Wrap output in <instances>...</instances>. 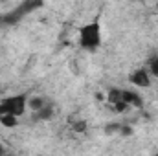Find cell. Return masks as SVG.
Returning a JSON list of instances; mask_svg holds the SVG:
<instances>
[{
    "label": "cell",
    "mask_w": 158,
    "mask_h": 156,
    "mask_svg": "<svg viewBox=\"0 0 158 156\" xmlns=\"http://www.w3.org/2000/svg\"><path fill=\"white\" fill-rule=\"evenodd\" d=\"M28 110V96L26 94H15L0 99V125L13 129L17 127L19 119Z\"/></svg>",
    "instance_id": "6da1fadb"
},
{
    "label": "cell",
    "mask_w": 158,
    "mask_h": 156,
    "mask_svg": "<svg viewBox=\"0 0 158 156\" xmlns=\"http://www.w3.org/2000/svg\"><path fill=\"white\" fill-rule=\"evenodd\" d=\"M103 44V33H101V22L99 18H92L77 28V46L83 51L96 53Z\"/></svg>",
    "instance_id": "7a4b0ae2"
},
{
    "label": "cell",
    "mask_w": 158,
    "mask_h": 156,
    "mask_svg": "<svg viewBox=\"0 0 158 156\" xmlns=\"http://www.w3.org/2000/svg\"><path fill=\"white\" fill-rule=\"evenodd\" d=\"M107 101L114 112H125L129 109H142L143 105L140 94L132 90H123V88H110Z\"/></svg>",
    "instance_id": "3957f363"
},
{
    "label": "cell",
    "mask_w": 158,
    "mask_h": 156,
    "mask_svg": "<svg viewBox=\"0 0 158 156\" xmlns=\"http://www.w3.org/2000/svg\"><path fill=\"white\" fill-rule=\"evenodd\" d=\"M151 81H153V76L149 72V68H136L134 72H131L129 76V83L134 84L136 88H149L151 86Z\"/></svg>",
    "instance_id": "277c9868"
},
{
    "label": "cell",
    "mask_w": 158,
    "mask_h": 156,
    "mask_svg": "<svg viewBox=\"0 0 158 156\" xmlns=\"http://www.w3.org/2000/svg\"><path fill=\"white\" fill-rule=\"evenodd\" d=\"M46 105H48V101H46L44 97H31V99H28V109H31L33 112L40 110V109L46 107Z\"/></svg>",
    "instance_id": "5b68a950"
},
{
    "label": "cell",
    "mask_w": 158,
    "mask_h": 156,
    "mask_svg": "<svg viewBox=\"0 0 158 156\" xmlns=\"http://www.w3.org/2000/svg\"><path fill=\"white\" fill-rule=\"evenodd\" d=\"M149 72H151V76L155 79H158V55H155L153 59H151V63H149Z\"/></svg>",
    "instance_id": "8992f818"
},
{
    "label": "cell",
    "mask_w": 158,
    "mask_h": 156,
    "mask_svg": "<svg viewBox=\"0 0 158 156\" xmlns=\"http://www.w3.org/2000/svg\"><path fill=\"white\" fill-rule=\"evenodd\" d=\"M4 153H6V149H4V147L0 145V154H4Z\"/></svg>",
    "instance_id": "52a82bcc"
},
{
    "label": "cell",
    "mask_w": 158,
    "mask_h": 156,
    "mask_svg": "<svg viewBox=\"0 0 158 156\" xmlns=\"http://www.w3.org/2000/svg\"><path fill=\"white\" fill-rule=\"evenodd\" d=\"M132 2H140L142 4V2H149V0H132Z\"/></svg>",
    "instance_id": "ba28073f"
},
{
    "label": "cell",
    "mask_w": 158,
    "mask_h": 156,
    "mask_svg": "<svg viewBox=\"0 0 158 156\" xmlns=\"http://www.w3.org/2000/svg\"><path fill=\"white\" fill-rule=\"evenodd\" d=\"M0 127H2V125H0Z\"/></svg>",
    "instance_id": "9c48e42d"
}]
</instances>
